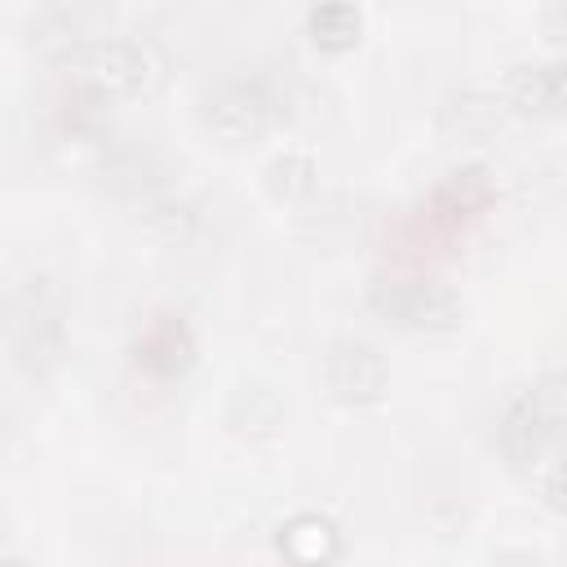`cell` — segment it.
I'll list each match as a JSON object with an SVG mask.
<instances>
[{"label":"cell","instance_id":"obj_1","mask_svg":"<svg viewBox=\"0 0 567 567\" xmlns=\"http://www.w3.org/2000/svg\"><path fill=\"white\" fill-rule=\"evenodd\" d=\"M310 27H315V40H319V44H328V49H346V44L354 40V31H359V18H354L350 4L328 0V4L315 13Z\"/></svg>","mask_w":567,"mask_h":567},{"label":"cell","instance_id":"obj_2","mask_svg":"<svg viewBox=\"0 0 567 567\" xmlns=\"http://www.w3.org/2000/svg\"><path fill=\"white\" fill-rule=\"evenodd\" d=\"M545 496L554 509H567V465H558L549 478H545Z\"/></svg>","mask_w":567,"mask_h":567}]
</instances>
